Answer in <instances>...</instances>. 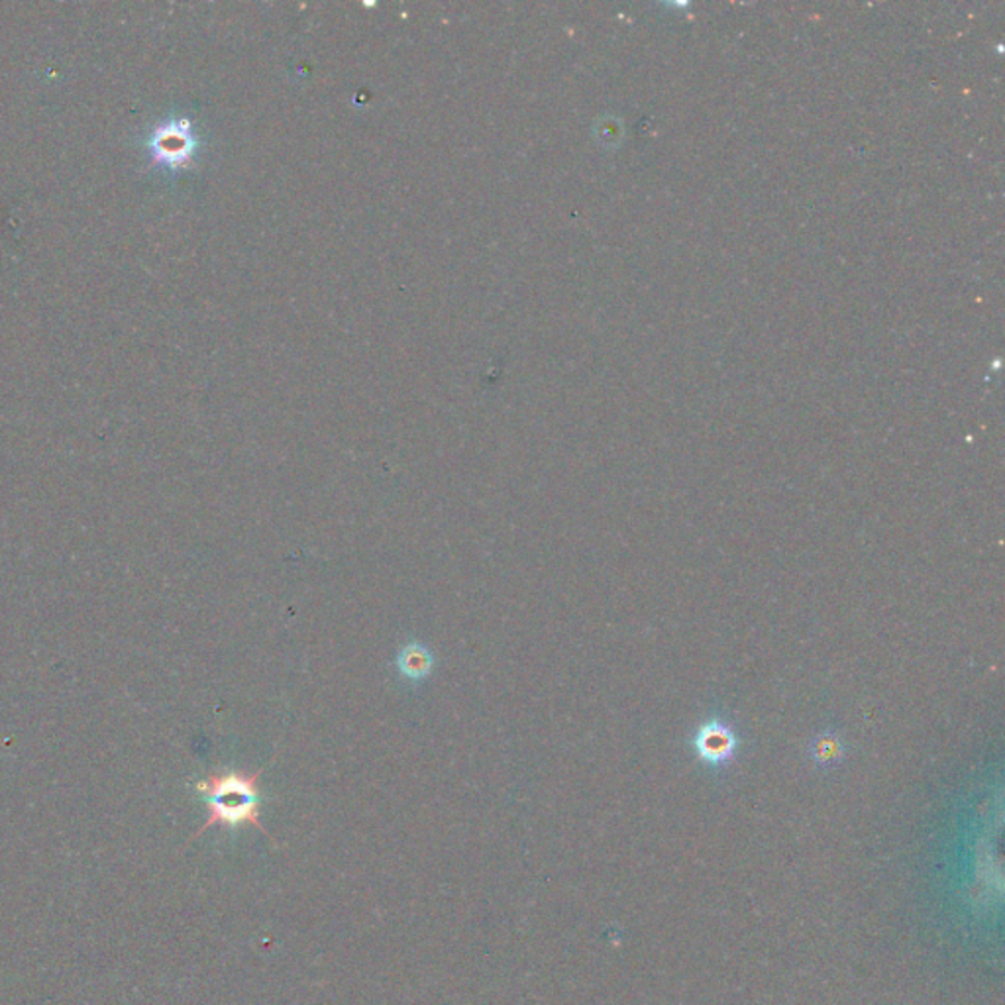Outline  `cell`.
Here are the masks:
<instances>
[{
	"label": "cell",
	"instance_id": "277c9868",
	"mask_svg": "<svg viewBox=\"0 0 1005 1005\" xmlns=\"http://www.w3.org/2000/svg\"><path fill=\"white\" fill-rule=\"evenodd\" d=\"M397 668H399V674L407 678L409 682H421L433 672L435 656H433L428 646L415 641V643H409L399 650Z\"/></svg>",
	"mask_w": 1005,
	"mask_h": 1005
},
{
	"label": "cell",
	"instance_id": "3957f363",
	"mask_svg": "<svg viewBox=\"0 0 1005 1005\" xmlns=\"http://www.w3.org/2000/svg\"><path fill=\"white\" fill-rule=\"evenodd\" d=\"M695 748L707 764H723L735 750V736L725 725L713 721L697 733Z\"/></svg>",
	"mask_w": 1005,
	"mask_h": 1005
},
{
	"label": "cell",
	"instance_id": "7a4b0ae2",
	"mask_svg": "<svg viewBox=\"0 0 1005 1005\" xmlns=\"http://www.w3.org/2000/svg\"><path fill=\"white\" fill-rule=\"evenodd\" d=\"M147 147L156 164L169 169H179L191 162L197 147V138L193 134V126L189 120L176 118L154 128V132L147 138Z\"/></svg>",
	"mask_w": 1005,
	"mask_h": 1005
},
{
	"label": "cell",
	"instance_id": "6da1fadb",
	"mask_svg": "<svg viewBox=\"0 0 1005 1005\" xmlns=\"http://www.w3.org/2000/svg\"><path fill=\"white\" fill-rule=\"evenodd\" d=\"M261 772L263 770H258L254 774H246L239 770H224V772H217V774H210L205 779H201L197 789L207 803L208 819L197 835L215 825H222L230 829L240 827V825H252L270 837V833L261 825V819H259Z\"/></svg>",
	"mask_w": 1005,
	"mask_h": 1005
}]
</instances>
